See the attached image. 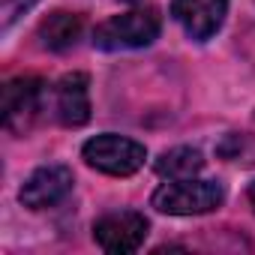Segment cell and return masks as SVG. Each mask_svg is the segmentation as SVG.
<instances>
[{
  "label": "cell",
  "mask_w": 255,
  "mask_h": 255,
  "mask_svg": "<svg viewBox=\"0 0 255 255\" xmlns=\"http://www.w3.org/2000/svg\"><path fill=\"white\" fill-rule=\"evenodd\" d=\"M69 192H72V171L66 165H42L24 180L18 198L30 210H45L63 201Z\"/></svg>",
  "instance_id": "obj_7"
},
{
  "label": "cell",
  "mask_w": 255,
  "mask_h": 255,
  "mask_svg": "<svg viewBox=\"0 0 255 255\" xmlns=\"http://www.w3.org/2000/svg\"><path fill=\"white\" fill-rule=\"evenodd\" d=\"M45 105V84L33 75H21L6 81L3 87V123L6 129L24 135L30 129V123Z\"/></svg>",
  "instance_id": "obj_4"
},
{
  "label": "cell",
  "mask_w": 255,
  "mask_h": 255,
  "mask_svg": "<svg viewBox=\"0 0 255 255\" xmlns=\"http://www.w3.org/2000/svg\"><path fill=\"white\" fill-rule=\"evenodd\" d=\"M36 36H39L42 48H48V51H66V48H72V45L78 42V36H81V18H78L75 12L57 9V12H51L48 18L39 21Z\"/></svg>",
  "instance_id": "obj_9"
},
{
  "label": "cell",
  "mask_w": 255,
  "mask_h": 255,
  "mask_svg": "<svg viewBox=\"0 0 255 255\" xmlns=\"http://www.w3.org/2000/svg\"><path fill=\"white\" fill-rule=\"evenodd\" d=\"M33 6V0H3V15H6V24L18 15V12H24V9H30Z\"/></svg>",
  "instance_id": "obj_11"
},
{
  "label": "cell",
  "mask_w": 255,
  "mask_h": 255,
  "mask_svg": "<svg viewBox=\"0 0 255 255\" xmlns=\"http://www.w3.org/2000/svg\"><path fill=\"white\" fill-rule=\"evenodd\" d=\"M228 12V0H171V15L189 39L204 42L216 36Z\"/></svg>",
  "instance_id": "obj_6"
},
{
  "label": "cell",
  "mask_w": 255,
  "mask_h": 255,
  "mask_svg": "<svg viewBox=\"0 0 255 255\" xmlns=\"http://www.w3.org/2000/svg\"><path fill=\"white\" fill-rule=\"evenodd\" d=\"M81 153H84L90 168H96L102 174H111V177H129L147 159L144 144H138L132 138H123V135H114V132L90 138Z\"/></svg>",
  "instance_id": "obj_3"
},
{
  "label": "cell",
  "mask_w": 255,
  "mask_h": 255,
  "mask_svg": "<svg viewBox=\"0 0 255 255\" xmlns=\"http://www.w3.org/2000/svg\"><path fill=\"white\" fill-rule=\"evenodd\" d=\"M249 201H252V207H255V183L249 186Z\"/></svg>",
  "instance_id": "obj_12"
},
{
  "label": "cell",
  "mask_w": 255,
  "mask_h": 255,
  "mask_svg": "<svg viewBox=\"0 0 255 255\" xmlns=\"http://www.w3.org/2000/svg\"><path fill=\"white\" fill-rule=\"evenodd\" d=\"M162 30V18L156 6H135L123 15L102 21L93 30V45L102 51H126V48H144Z\"/></svg>",
  "instance_id": "obj_1"
},
{
  "label": "cell",
  "mask_w": 255,
  "mask_h": 255,
  "mask_svg": "<svg viewBox=\"0 0 255 255\" xmlns=\"http://www.w3.org/2000/svg\"><path fill=\"white\" fill-rule=\"evenodd\" d=\"M93 237L105 252H114V255L135 252L147 237V219L138 210H114L96 219Z\"/></svg>",
  "instance_id": "obj_5"
},
{
  "label": "cell",
  "mask_w": 255,
  "mask_h": 255,
  "mask_svg": "<svg viewBox=\"0 0 255 255\" xmlns=\"http://www.w3.org/2000/svg\"><path fill=\"white\" fill-rule=\"evenodd\" d=\"M225 201V189L216 180H171L153 192V207L168 216H198L210 213Z\"/></svg>",
  "instance_id": "obj_2"
},
{
  "label": "cell",
  "mask_w": 255,
  "mask_h": 255,
  "mask_svg": "<svg viewBox=\"0 0 255 255\" xmlns=\"http://www.w3.org/2000/svg\"><path fill=\"white\" fill-rule=\"evenodd\" d=\"M51 108L63 126H84L90 120V81L84 72H66L51 87Z\"/></svg>",
  "instance_id": "obj_8"
},
{
  "label": "cell",
  "mask_w": 255,
  "mask_h": 255,
  "mask_svg": "<svg viewBox=\"0 0 255 255\" xmlns=\"http://www.w3.org/2000/svg\"><path fill=\"white\" fill-rule=\"evenodd\" d=\"M204 168V159L195 147H171L156 159V174L168 177V180H186L195 177Z\"/></svg>",
  "instance_id": "obj_10"
}]
</instances>
